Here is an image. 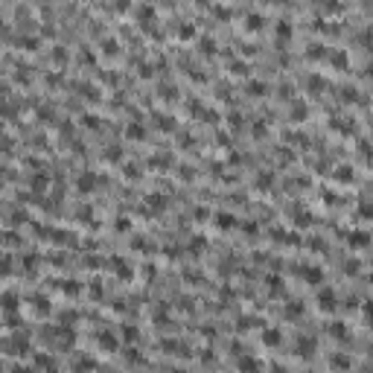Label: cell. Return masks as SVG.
Returning <instances> with one entry per match:
<instances>
[{
    "instance_id": "obj_1",
    "label": "cell",
    "mask_w": 373,
    "mask_h": 373,
    "mask_svg": "<svg viewBox=\"0 0 373 373\" xmlns=\"http://www.w3.org/2000/svg\"><path fill=\"white\" fill-rule=\"evenodd\" d=\"M239 373H260V362H257V359H251V356L239 359Z\"/></svg>"
},
{
    "instance_id": "obj_4",
    "label": "cell",
    "mask_w": 373,
    "mask_h": 373,
    "mask_svg": "<svg viewBox=\"0 0 373 373\" xmlns=\"http://www.w3.org/2000/svg\"><path fill=\"white\" fill-rule=\"evenodd\" d=\"M312 347H315V341H312L309 336H306V338H298V353H301V356H309Z\"/></svg>"
},
{
    "instance_id": "obj_2",
    "label": "cell",
    "mask_w": 373,
    "mask_h": 373,
    "mask_svg": "<svg viewBox=\"0 0 373 373\" xmlns=\"http://www.w3.org/2000/svg\"><path fill=\"white\" fill-rule=\"evenodd\" d=\"M280 338H283V336H280V333H277L274 327H268V330L263 333V344H268V347H274V344H280Z\"/></svg>"
},
{
    "instance_id": "obj_6",
    "label": "cell",
    "mask_w": 373,
    "mask_h": 373,
    "mask_svg": "<svg viewBox=\"0 0 373 373\" xmlns=\"http://www.w3.org/2000/svg\"><path fill=\"white\" fill-rule=\"evenodd\" d=\"M350 245H359V248H362V245H368V236L359 231V236H350Z\"/></svg>"
},
{
    "instance_id": "obj_5",
    "label": "cell",
    "mask_w": 373,
    "mask_h": 373,
    "mask_svg": "<svg viewBox=\"0 0 373 373\" xmlns=\"http://www.w3.org/2000/svg\"><path fill=\"white\" fill-rule=\"evenodd\" d=\"M280 35H283V38H289V35H292V26H289L286 20H280V23H277V38H280Z\"/></svg>"
},
{
    "instance_id": "obj_3",
    "label": "cell",
    "mask_w": 373,
    "mask_h": 373,
    "mask_svg": "<svg viewBox=\"0 0 373 373\" xmlns=\"http://www.w3.org/2000/svg\"><path fill=\"white\" fill-rule=\"evenodd\" d=\"M318 301H321V309H336V295L333 292H321Z\"/></svg>"
}]
</instances>
